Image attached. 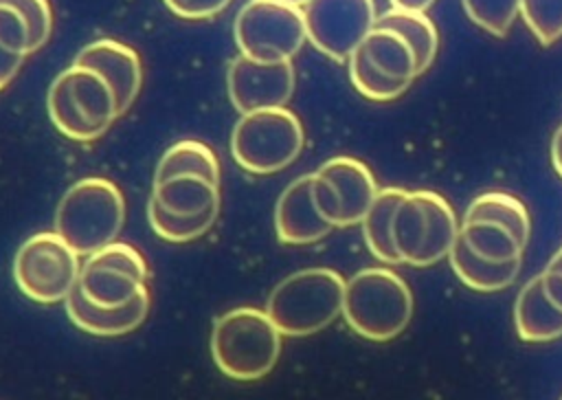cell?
I'll use <instances>...</instances> for the list:
<instances>
[{
    "label": "cell",
    "mask_w": 562,
    "mask_h": 400,
    "mask_svg": "<svg viewBox=\"0 0 562 400\" xmlns=\"http://www.w3.org/2000/svg\"><path fill=\"white\" fill-rule=\"evenodd\" d=\"M283 334L266 310L239 305L215 319L211 330V356L231 380L250 382L268 376L279 356Z\"/></svg>",
    "instance_id": "6da1fadb"
},
{
    "label": "cell",
    "mask_w": 562,
    "mask_h": 400,
    "mask_svg": "<svg viewBox=\"0 0 562 400\" xmlns=\"http://www.w3.org/2000/svg\"><path fill=\"white\" fill-rule=\"evenodd\" d=\"M345 281L334 268H301L270 290L263 310L283 336L316 334L342 314Z\"/></svg>",
    "instance_id": "7a4b0ae2"
},
{
    "label": "cell",
    "mask_w": 562,
    "mask_h": 400,
    "mask_svg": "<svg viewBox=\"0 0 562 400\" xmlns=\"http://www.w3.org/2000/svg\"><path fill=\"white\" fill-rule=\"evenodd\" d=\"M342 316L362 338L384 343L400 336L413 319V292L389 266H369L345 281Z\"/></svg>",
    "instance_id": "3957f363"
},
{
    "label": "cell",
    "mask_w": 562,
    "mask_h": 400,
    "mask_svg": "<svg viewBox=\"0 0 562 400\" xmlns=\"http://www.w3.org/2000/svg\"><path fill=\"white\" fill-rule=\"evenodd\" d=\"M123 224V191L103 176H86L72 182L55 209V231L86 257L116 242Z\"/></svg>",
    "instance_id": "277c9868"
},
{
    "label": "cell",
    "mask_w": 562,
    "mask_h": 400,
    "mask_svg": "<svg viewBox=\"0 0 562 400\" xmlns=\"http://www.w3.org/2000/svg\"><path fill=\"white\" fill-rule=\"evenodd\" d=\"M53 125L70 141H94L121 116L112 86L92 68L70 64L46 95Z\"/></svg>",
    "instance_id": "5b68a950"
},
{
    "label": "cell",
    "mask_w": 562,
    "mask_h": 400,
    "mask_svg": "<svg viewBox=\"0 0 562 400\" xmlns=\"http://www.w3.org/2000/svg\"><path fill=\"white\" fill-rule=\"evenodd\" d=\"M459 235L483 259L507 264L522 259L531 218L522 200L505 191L479 193L459 222Z\"/></svg>",
    "instance_id": "8992f818"
},
{
    "label": "cell",
    "mask_w": 562,
    "mask_h": 400,
    "mask_svg": "<svg viewBox=\"0 0 562 400\" xmlns=\"http://www.w3.org/2000/svg\"><path fill=\"white\" fill-rule=\"evenodd\" d=\"M303 145V123L290 108H266L241 114L231 134L233 160L257 176L285 169L299 158Z\"/></svg>",
    "instance_id": "52a82bcc"
},
{
    "label": "cell",
    "mask_w": 562,
    "mask_h": 400,
    "mask_svg": "<svg viewBox=\"0 0 562 400\" xmlns=\"http://www.w3.org/2000/svg\"><path fill=\"white\" fill-rule=\"evenodd\" d=\"M459 237L450 202L428 189L408 191L393 218V244L402 264L426 268L448 257Z\"/></svg>",
    "instance_id": "ba28073f"
},
{
    "label": "cell",
    "mask_w": 562,
    "mask_h": 400,
    "mask_svg": "<svg viewBox=\"0 0 562 400\" xmlns=\"http://www.w3.org/2000/svg\"><path fill=\"white\" fill-rule=\"evenodd\" d=\"M347 64L353 88L371 101H393L419 77L417 57L408 40L384 26H373Z\"/></svg>",
    "instance_id": "9c48e42d"
},
{
    "label": "cell",
    "mask_w": 562,
    "mask_h": 400,
    "mask_svg": "<svg viewBox=\"0 0 562 400\" xmlns=\"http://www.w3.org/2000/svg\"><path fill=\"white\" fill-rule=\"evenodd\" d=\"M233 35L248 59L292 62L307 42L303 9L290 0H250L235 15Z\"/></svg>",
    "instance_id": "30bf717a"
},
{
    "label": "cell",
    "mask_w": 562,
    "mask_h": 400,
    "mask_svg": "<svg viewBox=\"0 0 562 400\" xmlns=\"http://www.w3.org/2000/svg\"><path fill=\"white\" fill-rule=\"evenodd\" d=\"M79 273V253L57 231L33 233L13 257L15 286L42 305L64 303L77 288Z\"/></svg>",
    "instance_id": "8fae6325"
},
{
    "label": "cell",
    "mask_w": 562,
    "mask_h": 400,
    "mask_svg": "<svg viewBox=\"0 0 562 400\" xmlns=\"http://www.w3.org/2000/svg\"><path fill=\"white\" fill-rule=\"evenodd\" d=\"M312 191L321 215L334 229H345L362 222L380 189L367 163L334 156L314 171Z\"/></svg>",
    "instance_id": "7c38bea8"
},
{
    "label": "cell",
    "mask_w": 562,
    "mask_h": 400,
    "mask_svg": "<svg viewBox=\"0 0 562 400\" xmlns=\"http://www.w3.org/2000/svg\"><path fill=\"white\" fill-rule=\"evenodd\" d=\"M149 279V268L138 248L112 242L86 257L79 273L81 295L101 308L127 305Z\"/></svg>",
    "instance_id": "4fadbf2b"
},
{
    "label": "cell",
    "mask_w": 562,
    "mask_h": 400,
    "mask_svg": "<svg viewBox=\"0 0 562 400\" xmlns=\"http://www.w3.org/2000/svg\"><path fill=\"white\" fill-rule=\"evenodd\" d=\"M301 9L307 42L334 62H347L378 20L373 0H307Z\"/></svg>",
    "instance_id": "5bb4252c"
},
{
    "label": "cell",
    "mask_w": 562,
    "mask_h": 400,
    "mask_svg": "<svg viewBox=\"0 0 562 400\" xmlns=\"http://www.w3.org/2000/svg\"><path fill=\"white\" fill-rule=\"evenodd\" d=\"M294 86L296 70L292 62L263 64L237 55L226 70V90L239 114L285 108L294 95Z\"/></svg>",
    "instance_id": "9a60e30c"
},
{
    "label": "cell",
    "mask_w": 562,
    "mask_h": 400,
    "mask_svg": "<svg viewBox=\"0 0 562 400\" xmlns=\"http://www.w3.org/2000/svg\"><path fill=\"white\" fill-rule=\"evenodd\" d=\"M77 66L97 70L114 90L119 114H125L143 88L140 55L112 37H99L86 44L72 59Z\"/></svg>",
    "instance_id": "2e32d148"
},
{
    "label": "cell",
    "mask_w": 562,
    "mask_h": 400,
    "mask_svg": "<svg viewBox=\"0 0 562 400\" xmlns=\"http://www.w3.org/2000/svg\"><path fill=\"white\" fill-rule=\"evenodd\" d=\"M314 174L294 178L277 198L274 231L281 244L305 246L327 237L334 226L321 215L314 202Z\"/></svg>",
    "instance_id": "e0dca14e"
},
{
    "label": "cell",
    "mask_w": 562,
    "mask_h": 400,
    "mask_svg": "<svg viewBox=\"0 0 562 400\" xmlns=\"http://www.w3.org/2000/svg\"><path fill=\"white\" fill-rule=\"evenodd\" d=\"M151 305L149 286H145L127 305L121 308H101L90 303L79 286L64 301L66 314L75 327L94 334V336H123L134 332L147 316Z\"/></svg>",
    "instance_id": "ac0fdd59"
},
{
    "label": "cell",
    "mask_w": 562,
    "mask_h": 400,
    "mask_svg": "<svg viewBox=\"0 0 562 400\" xmlns=\"http://www.w3.org/2000/svg\"><path fill=\"white\" fill-rule=\"evenodd\" d=\"M514 325L527 343H549L562 336V310L544 295L540 273L520 288L514 301Z\"/></svg>",
    "instance_id": "d6986e66"
},
{
    "label": "cell",
    "mask_w": 562,
    "mask_h": 400,
    "mask_svg": "<svg viewBox=\"0 0 562 400\" xmlns=\"http://www.w3.org/2000/svg\"><path fill=\"white\" fill-rule=\"evenodd\" d=\"M151 200L176 215H198L222 207L220 185L195 174H182L154 182Z\"/></svg>",
    "instance_id": "ffe728a7"
},
{
    "label": "cell",
    "mask_w": 562,
    "mask_h": 400,
    "mask_svg": "<svg viewBox=\"0 0 562 400\" xmlns=\"http://www.w3.org/2000/svg\"><path fill=\"white\" fill-rule=\"evenodd\" d=\"M450 268L454 275L472 290L476 292H498L509 288L522 266V259L507 262V264H492L483 257H479L459 235L448 253Z\"/></svg>",
    "instance_id": "44dd1931"
},
{
    "label": "cell",
    "mask_w": 562,
    "mask_h": 400,
    "mask_svg": "<svg viewBox=\"0 0 562 400\" xmlns=\"http://www.w3.org/2000/svg\"><path fill=\"white\" fill-rule=\"evenodd\" d=\"M402 187H384L373 198L367 215L362 218V235L369 253L384 266H400L402 259L393 244V218L400 202L406 198Z\"/></svg>",
    "instance_id": "7402d4cb"
},
{
    "label": "cell",
    "mask_w": 562,
    "mask_h": 400,
    "mask_svg": "<svg viewBox=\"0 0 562 400\" xmlns=\"http://www.w3.org/2000/svg\"><path fill=\"white\" fill-rule=\"evenodd\" d=\"M182 174H195V176H204L211 182L220 185L222 171H220V160L215 156V152L202 143V141H193V138H184L173 143L171 147L165 149V154L160 156L156 171H154V182H162L167 178L173 176H182Z\"/></svg>",
    "instance_id": "603a6c76"
},
{
    "label": "cell",
    "mask_w": 562,
    "mask_h": 400,
    "mask_svg": "<svg viewBox=\"0 0 562 400\" xmlns=\"http://www.w3.org/2000/svg\"><path fill=\"white\" fill-rule=\"evenodd\" d=\"M375 26L393 29L402 37L408 40V44L415 51L417 57V73L419 77L430 68V64L437 57L439 48V33L432 20L426 13L419 11H402V9H386L378 15Z\"/></svg>",
    "instance_id": "cb8c5ba5"
},
{
    "label": "cell",
    "mask_w": 562,
    "mask_h": 400,
    "mask_svg": "<svg viewBox=\"0 0 562 400\" xmlns=\"http://www.w3.org/2000/svg\"><path fill=\"white\" fill-rule=\"evenodd\" d=\"M31 51V33L24 15L0 2V90L13 81Z\"/></svg>",
    "instance_id": "d4e9b609"
},
{
    "label": "cell",
    "mask_w": 562,
    "mask_h": 400,
    "mask_svg": "<svg viewBox=\"0 0 562 400\" xmlns=\"http://www.w3.org/2000/svg\"><path fill=\"white\" fill-rule=\"evenodd\" d=\"M217 215H220V209H211V211L198 213V215H176V213L165 211L151 198L147 204V220H149L151 231L160 240H167L173 244H184V242L202 237L204 233L211 231Z\"/></svg>",
    "instance_id": "484cf974"
},
{
    "label": "cell",
    "mask_w": 562,
    "mask_h": 400,
    "mask_svg": "<svg viewBox=\"0 0 562 400\" xmlns=\"http://www.w3.org/2000/svg\"><path fill=\"white\" fill-rule=\"evenodd\" d=\"M468 18L494 37H505L520 13V0H461Z\"/></svg>",
    "instance_id": "4316f807"
},
{
    "label": "cell",
    "mask_w": 562,
    "mask_h": 400,
    "mask_svg": "<svg viewBox=\"0 0 562 400\" xmlns=\"http://www.w3.org/2000/svg\"><path fill=\"white\" fill-rule=\"evenodd\" d=\"M520 15L542 46L562 37V0H520Z\"/></svg>",
    "instance_id": "83f0119b"
},
{
    "label": "cell",
    "mask_w": 562,
    "mask_h": 400,
    "mask_svg": "<svg viewBox=\"0 0 562 400\" xmlns=\"http://www.w3.org/2000/svg\"><path fill=\"white\" fill-rule=\"evenodd\" d=\"M4 4L15 7L26 24H29V33H31V51H40L53 33V9H50V0H0Z\"/></svg>",
    "instance_id": "f1b7e54d"
},
{
    "label": "cell",
    "mask_w": 562,
    "mask_h": 400,
    "mask_svg": "<svg viewBox=\"0 0 562 400\" xmlns=\"http://www.w3.org/2000/svg\"><path fill=\"white\" fill-rule=\"evenodd\" d=\"M165 4L184 20H206L222 13L231 0H165Z\"/></svg>",
    "instance_id": "f546056e"
},
{
    "label": "cell",
    "mask_w": 562,
    "mask_h": 400,
    "mask_svg": "<svg viewBox=\"0 0 562 400\" xmlns=\"http://www.w3.org/2000/svg\"><path fill=\"white\" fill-rule=\"evenodd\" d=\"M542 277V288L549 301L562 310V248H558L544 270H540Z\"/></svg>",
    "instance_id": "4dcf8cb0"
},
{
    "label": "cell",
    "mask_w": 562,
    "mask_h": 400,
    "mask_svg": "<svg viewBox=\"0 0 562 400\" xmlns=\"http://www.w3.org/2000/svg\"><path fill=\"white\" fill-rule=\"evenodd\" d=\"M551 163H553V169L558 171V176L562 178V125L555 130V134L551 138Z\"/></svg>",
    "instance_id": "1f68e13d"
},
{
    "label": "cell",
    "mask_w": 562,
    "mask_h": 400,
    "mask_svg": "<svg viewBox=\"0 0 562 400\" xmlns=\"http://www.w3.org/2000/svg\"><path fill=\"white\" fill-rule=\"evenodd\" d=\"M389 2H391V9L419 11V13H426V9L435 4V0H389Z\"/></svg>",
    "instance_id": "d6a6232c"
},
{
    "label": "cell",
    "mask_w": 562,
    "mask_h": 400,
    "mask_svg": "<svg viewBox=\"0 0 562 400\" xmlns=\"http://www.w3.org/2000/svg\"><path fill=\"white\" fill-rule=\"evenodd\" d=\"M290 2H294V4H305L307 0H290Z\"/></svg>",
    "instance_id": "836d02e7"
},
{
    "label": "cell",
    "mask_w": 562,
    "mask_h": 400,
    "mask_svg": "<svg viewBox=\"0 0 562 400\" xmlns=\"http://www.w3.org/2000/svg\"><path fill=\"white\" fill-rule=\"evenodd\" d=\"M560 400H562V398H560Z\"/></svg>",
    "instance_id": "e575fe53"
}]
</instances>
